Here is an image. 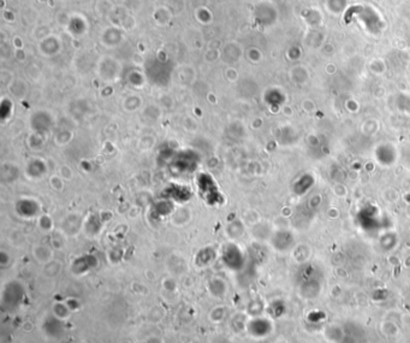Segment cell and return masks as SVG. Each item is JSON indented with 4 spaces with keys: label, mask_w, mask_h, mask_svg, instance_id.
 I'll list each match as a JSON object with an SVG mask.
<instances>
[{
    "label": "cell",
    "mask_w": 410,
    "mask_h": 343,
    "mask_svg": "<svg viewBox=\"0 0 410 343\" xmlns=\"http://www.w3.org/2000/svg\"><path fill=\"white\" fill-rule=\"evenodd\" d=\"M208 290L214 297H222L227 294V284L220 278H213L208 283Z\"/></svg>",
    "instance_id": "cell-6"
},
{
    "label": "cell",
    "mask_w": 410,
    "mask_h": 343,
    "mask_svg": "<svg viewBox=\"0 0 410 343\" xmlns=\"http://www.w3.org/2000/svg\"><path fill=\"white\" fill-rule=\"evenodd\" d=\"M236 256H240V252H238L237 247L234 245L225 247L224 251H222V254H221L222 262H224V265L228 266L229 269L235 270V269L237 268L238 262H240V261L236 260Z\"/></svg>",
    "instance_id": "cell-3"
},
{
    "label": "cell",
    "mask_w": 410,
    "mask_h": 343,
    "mask_svg": "<svg viewBox=\"0 0 410 343\" xmlns=\"http://www.w3.org/2000/svg\"><path fill=\"white\" fill-rule=\"evenodd\" d=\"M98 264V260L94 258V256L88 255V256H82V258L76 259V261L73 262V272L79 275L86 274L87 271H89L90 269H93L94 266Z\"/></svg>",
    "instance_id": "cell-4"
},
{
    "label": "cell",
    "mask_w": 410,
    "mask_h": 343,
    "mask_svg": "<svg viewBox=\"0 0 410 343\" xmlns=\"http://www.w3.org/2000/svg\"><path fill=\"white\" fill-rule=\"evenodd\" d=\"M190 343H202V342H200V341H193V342H190Z\"/></svg>",
    "instance_id": "cell-13"
},
{
    "label": "cell",
    "mask_w": 410,
    "mask_h": 343,
    "mask_svg": "<svg viewBox=\"0 0 410 343\" xmlns=\"http://www.w3.org/2000/svg\"><path fill=\"white\" fill-rule=\"evenodd\" d=\"M64 322L63 320L58 319L53 314L50 317H46L44 319L43 325H41V330H43L44 335L46 336L48 339L52 341H57L60 339L65 333V329H64Z\"/></svg>",
    "instance_id": "cell-2"
},
{
    "label": "cell",
    "mask_w": 410,
    "mask_h": 343,
    "mask_svg": "<svg viewBox=\"0 0 410 343\" xmlns=\"http://www.w3.org/2000/svg\"><path fill=\"white\" fill-rule=\"evenodd\" d=\"M65 302H66L67 306H69V309L71 310V312H73V311H76V310L80 309V303L76 299H69V300H66Z\"/></svg>",
    "instance_id": "cell-10"
},
{
    "label": "cell",
    "mask_w": 410,
    "mask_h": 343,
    "mask_svg": "<svg viewBox=\"0 0 410 343\" xmlns=\"http://www.w3.org/2000/svg\"><path fill=\"white\" fill-rule=\"evenodd\" d=\"M215 251L213 248H203L196 255V265L200 268H206L214 261Z\"/></svg>",
    "instance_id": "cell-5"
},
{
    "label": "cell",
    "mask_w": 410,
    "mask_h": 343,
    "mask_svg": "<svg viewBox=\"0 0 410 343\" xmlns=\"http://www.w3.org/2000/svg\"><path fill=\"white\" fill-rule=\"evenodd\" d=\"M23 296V287L18 282H10L3 290V306H9L10 309H14L21 303Z\"/></svg>",
    "instance_id": "cell-1"
},
{
    "label": "cell",
    "mask_w": 410,
    "mask_h": 343,
    "mask_svg": "<svg viewBox=\"0 0 410 343\" xmlns=\"http://www.w3.org/2000/svg\"><path fill=\"white\" fill-rule=\"evenodd\" d=\"M72 313L71 310L69 309L66 302H56L52 307V314L54 317H57L58 319L63 320L65 322L66 319H69L70 314Z\"/></svg>",
    "instance_id": "cell-7"
},
{
    "label": "cell",
    "mask_w": 410,
    "mask_h": 343,
    "mask_svg": "<svg viewBox=\"0 0 410 343\" xmlns=\"http://www.w3.org/2000/svg\"><path fill=\"white\" fill-rule=\"evenodd\" d=\"M211 343H231V342L225 335H218L214 336V337L211 339Z\"/></svg>",
    "instance_id": "cell-11"
},
{
    "label": "cell",
    "mask_w": 410,
    "mask_h": 343,
    "mask_svg": "<svg viewBox=\"0 0 410 343\" xmlns=\"http://www.w3.org/2000/svg\"><path fill=\"white\" fill-rule=\"evenodd\" d=\"M225 316H227V311L224 307H215L209 313V320H211V323L219 324L225 319Z\"/></svg>",
    "instance_id": "cell-9"
},
{
    "label": "cell",
    "mask_w": 410,
    "mask_h": 343,
    "mask_svg": "<svg viewBox=\"0 0 410 343\" xmlns=\"http://www.w3.org/2000/svg\"><path fill=\"white\" fill-rule=\"evenodd\" d=\"M34 255L38 261L43 262V264H47L51 260V256H52V253H51L50 248L45 246H38L36 248L34 249Z\"/></svg>",
    "instance_id": "cell-8"
},
{
    "label": "cell",
    "mask_w": 410,
    "mask_h": 343,
    "mask_svg": "<svg viewBox=\"0 0 410 343\" xmlns=\"http://www.w3.org/2000/svg\"><path fill=\"white\" fill-rule=\"evenodd\" d=\"M143 343H163V341H161L160 338H158V337H154V336H152V337H150V338H147L146 341H144Z\"/></svg>",
    "instance_id": "cell-12"
}]
</instances>
